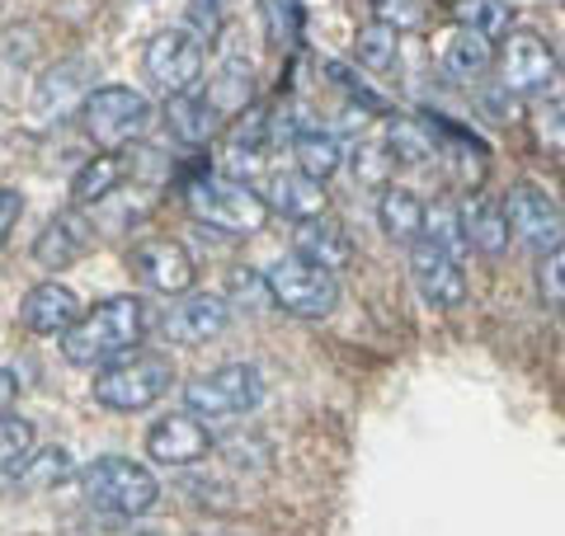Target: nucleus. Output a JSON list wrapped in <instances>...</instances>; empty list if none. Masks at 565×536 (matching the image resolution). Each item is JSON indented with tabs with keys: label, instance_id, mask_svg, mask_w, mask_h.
Wrapping results in <instances>:
<instances>
[{
	"label": "nucleus",
	"instance_id": "obj_19",
	"mask_svg": "<svg viewBox=\"0 0 565 536\" xmlns=\"http://www.w3.org/2000/svg\"><path fill=\"white\" fill-rule=\"evenodd\" d=\"M269 212H282L292 222H307V217H321L326 212V189L321 179H311L302 170H288V174H274L269 179Z\"/></svg>",
	"mask_w": 565,
	"mask_h": 536
},
{
	"label": "nucleus",
	"instance_id": "obj_35",
	"mask_svg": "<svg viewBox=\"0 0 565 536\" xmlns=\"http://www.w3.org/2000/svg\"><path fill=\"white\" fill-rule=\"evenodd\" d=\"M14 396H20V382H14V372L0 367V419L14 409Z\"/></svg>",
	"mask_w": 565,
	"mask_h": 536
},
{
	"label": "nucleus",
	"instance_id": "obj_37",
	"mask_svg": "<svg viewBox=\"0 0 565 536\" xmlns=\"http://www.w3.org/2000/svg\"><path fill=\"white\" fill-rule=\"evenodd\" d=\"M561 71H565V52H561Z\"/></svg>",
	"mask_w": 565,
	"mask_h": 536
},
{
	"label": "nucleus",
	"instance_id": "obj_1",
	"mask_svg": "<svg viewBox=\"0 0 565 536\" xmlns=\"http://www.w3.org/2000/svg\"><path fill=\"white\" fill-rule=\"evenodd\" d=\"M141 330H147V307L137 297H109L62 334V357L71 367L118 363L141 344Z\"/></svg>",
	"mask_w": 565,
	"mask_h": 536
},
{
	"label": "nucleus",
	"instance_id": "obj_26",
	"mask_svg": "<svg viewBox=\"0 0 565 536\" xmlns=\"http://www.w3.org/2000/svg\"><path fill=\"white\" fill-rule=\"evenodd\" d=\"M424 236H429L438 249H448L452 259H462L467 255V226H462V207H452V203H434V207H424Z\"/></svg>",
	"mask_w": 565,
	"mask_h": 536
},
{
	"label": "nucleus",
	"instance_id": "obj_22",
	"mask_svg": "<svg viewBox=\"0 0 565 536\" xmlns=\"http://www.w3.org/2000/svg\"><path fill=\"white\" fill-rule=\"evenodd\" d=\"M462 226H467V245L481 249V255H504L509 245V217L500 203H486V199H471L462 207Z\"/></svg>",
	"mask_w": 565,
	"mask_h": 536
},
{
	"label": "nucleus",
	"instance_id": "obj_2",
	"mask_svg": "<svg viewBox=\"0 0 565 536\" xmlns=\"http://www.w3.org/2000/svg\"><path fill=\"white\" fill-rule=\"evenodd\" d=\"M184 207L222 236H255L269 222V203L232 174H199L184 184Z\"/></svg>",
	"mask_w": 565,
	"mask_h": 536
},
{
	"label": "nucleus",
	"instance_id": "obj_6",
	"mask_svg": "<svg viewBox=\"0 0 565 536\" xmlns=\"http://www.w3.org/2000/svg\"><path fill=\"white\" fill-rule=\"evenodd\" d=\"M81 122H85V132H90V141L118 151V147H132L137 137H147L151 104H147V95H137L128 85H99V89H90V99L81 104Z\"/></svg>",
	"mask_w": 565,
	"mask_h": 536
},
{
	"label": "nucleus",
	"instance_id": "obj_24",
	"mask_svg": "<svg viewBox=\"0 0 565 536\" xmlns=\"http://www.w3.org/2000/svg\"><path fill=\"white\" fill-rule=\"evenodd\" d=\"M386 151H392V165H424L438 151V137L419 118H392L386 122Z\"/></svg>",
	"mask_w": 565,
	"mask_h": 536
},
{
	"label": "nucleus",
	"instance_id": "obj_30",
	"mask_svg": "<svg viewBox=\"0 0 565 536\" xmlns=\"http://www.w3.org/2000/svg\"><path fill=\"white\" fill-rule=\"evenodd\" d=\"M509 14H514L509 0H457V29L486 33V39L509 29Z\"/></svg>",
	"mask_w": 565,
	"mask_h": 536
},
{
	"label": "nucleus",
	"instance_id": "obj_28",
	"mask_svg": "<svg viewBox=\"0 0 565 536\" xmlns=\"http://www.w3.org/2000/svg\"><path fill=\"white\" fill-rule=\"evenodd\" d=\"M396 47H401V33L392 24H382V20L363 24L359 29V43H353V52H359V66H367V71H386V66H392L396 62Z\"/></svg>",
	"mask_w": 565,
	"mask_h": 536
},
{
	"label": "nucleus",
	"instance_id": "obj_38",
	"mask_svg": "<svg viewBox=\"0 0 565 536\" xmlns=\"http://www.w3.org/2000/svg\"><path fill=\"white\" fill-rule=\"evenodd\" d=\"M561 6H565V0H561Z\"/></svg>",
	"mask_w": 565,
	"mask_h": 536
},
{
	"label": "nucleus",
	"instance_id": "obj_8",
	"mask_svg": "<svg viewBox=\"0 0 565 536\" xmlns=\"http://www.w3.org/2000/svg\"><path fill=\"white\" fill-rule=\"evenodd\" d=\"M147 81L161 95H193L203 81V47L189 29H166L147 43Z\"/></svg>",
	"mask_w": 565,
	"mask_h": 536
},
{
	"label": "nucleus",
	"instance_id": "obj_25",
	"mask_svg": "<svg viewBox=\"0 0 565 536\" xmlns=\"http://www.w3.org/2000/svg\"><path fill=\"white\" fill-rule=\"evenodd\" d=\"M292 156H297V170L311 174V179H321V184H326L334 170H340V160H344L340 141H334L330 132H321V128L297 132V137H292Z\"/></svg>",
	"mask_w": 565,
	"mask_h": 536
},
{
	"label": "nucleus",
	"instance_id": "obj_10",
	"mask_svg": "<svg viewBox=\"0 0 565 536\" xmlns=\"http://www.w3.org/2000/svg\"><path fill=\"white\" fill-rule=\"evenodd\" d=\"M556 66L561 62H556L552 43L533 29H519V33H509V43L500 52V85L509 95H542V89L556 81Z\"/></svg>",
	"mask_w": 565,
	"mask_h": 536
},
{
	"label": "nucleus",
	"instance_id": "obj_15",
	"mask_svg": "<svg viewBox=\"0 0 565 536\" xmlns=\"http://www.w3.org/2000/svg\"><path fill=\"white\" fill-rule=\"evenodd\" d=\"M226 320H232V311H226L222 297L212 292H184L174 307L166 311V334L174 339V344H207V339H217L226 330Z\"/></svg>",
	"mask_w": 565,
	"mask_h": 536
},
{
	"label": "nucleus",
	"instance_id": "obj_12",
	"mask_svg": "<svg viewBox=\"0 0 565 536\" xmlns=\"http://www.w3.org/2000/svg\"><path fill=\"white\" fill-rule=\"evenodd\" d=\"M132 274L141 288H151V292H166V297H184L193 288V255L180 245V240H141L132 249Z\"/></svg>",
	"mask_w": 565,
	"mask_h": 536
},
{
	"label": "nucleus",
	"instance_id": "obj_31",
	"mask_svg": "<svg viewBox=\"0 0 565 536\" xmlns=\"http://www.w3.org/2000/svg\"><path fill=\"white\" fill-rule=\"evenodd\" d=\"M29 452H33V424L6 415L0 419V475H20Z\"/></svg>",
	"mask_w": 565,
	"mask_h": 536
},
{
	"label": "nucleus",
	"instance_id": "obj_13",
	"mask_svg": "<svg viewBox=\"0 0 565 536\" xmlns=\"http://www.w3.org/2000/svg\"><path fill=\"white\" fill-rule=\"evenodd\" d=\"M90 76H95V66L85 57L57 62L39 81V89H33V118L39 122H62L71 109H81V104L90 99Z\"/></svg>",
	"mask_w": 565,
	"mask_h": 536
},
{
	"label": "nucleus",
	"instance_id": "obj_32",
	"mask_svg": "<svg viewBox=\"0 0 565 536\" xmlns=\"http://www.w3.org/2000/svg\"><path fill=\"white\" fill-rule=\"evenodd\" d=\"M537 292L546 307H565V245L546 249L537 264Z\"/></svg>",
	"mask_w": 565,
	"mask_h": 536
},
{
	"label": "nucleus",
	"instance_id": "obj_21",
	"mask_svg": "<svg viewBox=\"0 0 565 536\" xmlns=\"http://www.w3.org/2000/svg\"><path fill=\"white\" fill-rule=\"evenodd\" d=\"M377 222L382 231L392 236L396 245H415L424 236V203L415 199L411 189H386L382 193V203H377Z\"/></svg>",
	"mask_w": 565,
	"mask_h": 536
},
{
	"label": "nucleus",
	"instance_id": "obj_36",
	"mask_svg": "<svg viewBox=\"0 0 565 536\" xmlns=\"http://www.w3.org/2000/svg\"><path fill=\"white\" fill-rule=\"evenodd\" d=\"M561 212H565V174H561Z\"/></svg>",
	"mask_w": 565,
	"mask_h": 536
},
{
	"label": "nucleus",
	"instance_id": "obj_5",
	"mask_svg": "<svg viewBox=\"0 0 565 536\" xmlns=\"http://www.w3.org/2000/svg\"><path fill=\"white\" fill-rule=\"evenodd\" d=\"M264 282H269L274 307L297 315V320H321V315H330L334 307H340V282H334V274L316 268L302 255L278 259L269 274H264Z\"/></svg>",
	"mask_w": 565,
	"mask_h": 536
},
{
	"label": "nucleus",
	"instance_id": "obj_7",
	"mask_svg": "<svg viewBox=\"0 0 565 536\" xmlns=\"http://www.w3.org/2000/svg\"><path fill=\"white\" fill-rule=\"evenodd\" d=\"M264 396V382H259V367L250 363H226L217 372H203L184 386V405L193 419H236V415H250Z\"/></svg>",
	"mask_w": 565,
	"mask_h": 536
},
{
	"label": "nucleus",
	"instance_id": "obj_34",
	"mask_svg": "<svg viewBox=\"0 0 565 536\" xmlns=\"http://www.w3.org/2000/svg\"><path fill=\"white\" fill-rule=\"evenodd\" d=\"M20 217H24V199L14 189H0V249L10 245V236H14V226H20Z\"/></svg>",
	"mask_w": 565,
	"mask_h": 536
},
{
	"label": "nucleus",
	"instance_id": "obj_33",
	"mask_svg": "<svg viewBox=\"0 0 565 536\" xmlns=\"http://www.w3.org/2000/svg\"><path fill=\"white\" fill-rule=\"evenodd\" d=\"M373 14L401 33V29L424 24V0H373Z\"/></svg>",
	"mask_w": 565,
	"mask_h": 536
},
{
	"label": "nucleus",
	"instance_id": "obj_11",
	"mask_svg": "<svg viewBox=\"0 0 565 536\" xmlns=\"http://www.w3.org/2000/svg\"><path fill=\"white\" fill-rule=\"evenodd\" d=\"M411 278H415V292L438 311H452V307H462L467 301L462 259H452L448 249H438L429 236H419L411 245Z\"/></svg>",
	"mask_w": 565,
	"mask_h": 536
},
{
	"label": "nucleus",
	"instance_id": "obj_23",
	"mask_svg": "<svg viewBox=\"0 0 565 536\" xmlns=\"http://www.w3.org/2000/svg\"><path fill=\"white\" fill-rule=\"evenodd\" d=\"M494 66V47L486 33H471V29H457L448 47H444V71L452 81H476L486 76V71Z\"/></svg>",
	"mask_w": 565,
	"mask_h": 536
},
{
	"label": "nucleus",
	"instance_id": "obj_17",
	"mask_svg": "<svg viewBox=\"0 0 565 536\" xmlns=\"http://www.w3.org/2000/svg\"><path fill=\"white\" fill-rule=\"evenodd\" d=\"M20 320L33 334H66L81 320V301L71 288H62V282H39V288L24 292Z\"/></svg>",
	"mask_w": 565,
	"mask_h": 536
},
{
	"label": "nucleus",
	"instance_id": "obj_16",
	"mask_svg": "<svg viewBox=\"0 0 565 536\" xmlns=\"http://www.w3.org/2000/svg\"><path fill=\"white\" fill-rule=\"evenodd\" d=\"M90 245H95L90 217H85L81 207H66L39 231V240H33V259H39L43 268H66V264H76Z\"/></svg>",
	"mask_w": 565,
	"mask_h": 536
},
{
	"label": "nucleus",
	"instance_id": "obj_9",
	"mask_svg": "<svg viewBox=\"0 0 565 536\" xmlns=\"http://www.w3.org/2000/svg\"><path fill=\"white\" fill-rule=\"evenodd\" d=\"M504 217H509V236L533 245V249H556L565 245V212L556 199H546L537 184H514L504 193Z\"/></svg>",
	"mask_w": 565,
	"mask_h": 536
},
{
	"label": "nucleus",
	"instance_id": "obj_20",
	"mask_svg": "<svg viewBox=\"0 0 565 536\" xmlns=\"http://www.w3.org/2000/svg\"><path fill=\"white\" fill-rule=\"evenodd\" d=\"M170 132L184 141V147H203V141H212L217 137V128H222V109L212 104V95H174L170 99Z\"/></svg>",
	"mask_w": 565,
	"mask_h": 536
},
{
	"label": "nucleus",
	"instance_id": "obj_4",
	"mask_svg": "<svg viewBox=\"0 0 565 536\" xmlns=\"http://www.w3.org/2000/svg\"><path fill=\"white\" fill-rule=\"evenodd\" d=\"M81 485H85V499H90L95 508L114 513V517H141V513L156 508V499H161L156 475L128 457H99L95 467H85Z\"/></svg>",
	"mask_w": 565,
	"mask_h": 536
},
{
	"label": "nucleus",
	"instance_id": "obj_3",
	"mask_svg": "<svg viewBox=\"0 0 565 536\" xmlns=\"http://www.w3.org/2000/svg\"><path fill=\"white\" fill-rule=\"evenodd\" d=\"M170 382H174L170 353H128L95 377V400L104 409H118V415H137V409L161 400Z\"/></svg>",
	"mask_w": 565,
	"mask_h": 536
},
{
	"label": "nucleus",
	"instance_id": "obj_18",
	"mask_svg": "<svg viewBox=\"0 0 565 536\" xmlns=\"http://www.w3.org/2000/svg\"><path fill=\"white\" fill-rule=\"evenodd\" d=\"M292 249L302 259H311L316 268H326V274H334V268H344L353 259V240H349V231L334 222V217H307V222H297L292 231Z\"/></svg>",
	"mask_w": 565,
	"mask_h": 536
},
{
	"label": "nucleus",
	"instance_id": "obj_29",
	"mask_svg": "<svg viewBox=\"0 0 565 536\" xmlns=\"http://www.w3.org/2000/svg\"><path fill=\"white\" fill-rule=\"evenodd\" d=\"M71 475V452L66 447H47V452H29V461L20 467V485L24 490H47V485H57V480Z\"/></svg>",
	"mask_w": 565,
	"mask_h": 536
},
{
	"label": "nucleus",
	"instance_id": "obj_27",
	"mask_svg": "<svg viewBox=\"0 0 565 536\" xmlns=\"http://www.w3.org/2000/svg\"><path fill=\"white\" fill-rule=\"evenodd\" d=\"M118 179H122V160L95 156L90 165H81L76 179H71V199L76 203H99V199H109V193L118 189Z\"/></svg>",
	"mask_w": 565,
	"mask_h": 536
},
{
	"label": "nucleus",
	"instance_id": "obj_14",
	"mask_svg": "<svg viewBox=\"0 0 565 536\" xmlns=\"http://www.w3.org/2000/svg\"><path fill=\"white\" fill-rule=\"evenodd\" d=\"M207 452L212 433L193 415H170L147 433V457L161 467H193V461H207Z\"/></svg>",
	"mask_w": 565,
	"mask_h": 536
}]
</instances>
